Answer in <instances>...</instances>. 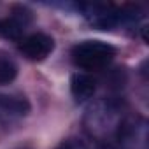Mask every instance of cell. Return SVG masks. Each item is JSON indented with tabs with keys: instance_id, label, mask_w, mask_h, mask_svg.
<instances>
[{
	"instance_id": "1",
	"label": "cell",
	"mask_w": 149,
	"mask_h": 149,
	"mask_svg": "<svg viewBox=\"0 0 149 149\" xmlns=\"http://www.w3.org/2000/svg\"><path fill=\"white\" fill-rule=\"evenodd\" d=\"M121 105L112 98H100L93 102L84 114V128L97 140H107L116 137L123 123Z\"/></svg>"
},
{
	"instance_id": "2",
	"label": "cell",
	"mask_w": 149,
	"mask_h": 149,
	"mask_svg": "<svg viewBox=\"0 0 149 149\" xmlns=\"http://www.w3.org/2000/svg\"><path fill=\"white\" fill-rule=\"evenodd\" d=\"M116 56V49L102 40H83L72 47V61L76 67L97 72L105 68Z\"/></svg>"
},
{
	"instance_id": "3",
	"label": "cell",
	"mask_w": 149,
	"mask_h": 149,
	"mask_svg": "<svg viewBox=\"0 0 149 149\" xmlns=\"http://www.w3.org/2000/svg\"><path fill=\"white\" fill-rule=\"evenodd\" d=\"M77 9L83 16L97 28L109 30L125 19H135L137 7L133 6H114V4H79Z\"/></svg>"
},
{
	"instance_id": "4",
	"label": "cell",
	"mask_w": 149,
	"mask_h": 149,
	"mask_svg": "<svg viewBox=\"0 0 149 149\" xmlns=\"http://www.w3.org/2000/svg\"><path fill=\"white\" fill-rule=\"evenodd\" d=\"M116 139L119 149H147V121L142 116L125 118Z\"/></svg>"
},
{
	"instance_id": "5",
	"label": "cell",
	"mask_w": 149,
	"mask_h": 149,
	"mask_svg": "<svg viewBox=\"0 0 149 149\" xmlns=\"http://www.w3.org/2000/svg\"><path fill=\"white\" fill-rule=\"evenodd\" d=\"M32 23V13L26 7H14L7 18L0 19V37L7 40H21Z\"/></svg>"
},
{
	"instance_id": "6",
	"label": "cell",
	"mask_w": 149,
	"mask_h": 149,
	"mask_svg": "<svg viewBox=\"0 0 149 149\" xmlns=\"http://www.w3.org/2000/svg\"><path fill=\"white\" fill-rule=\"evenodd\" d=\"M53 49H54V40L46 33H39V32L30 33L19 40V51L23 53V56L33 61H40L47 58L53 53Z\"/></svg>"
},
{
	"instance_id": "7",
	"label": "cell",
	"mask_w": 149,
	"mask_h": 149,
	"mask_svg": "<svg viewBox=\"0 0 149 149\" xmlns=\"http://www.w3.org/2000/svg\"><path fill=\"white\" fill-rule=\"evenodd\" d=\"M30 111V104L25 97L16 95H0V121L11 123L23 116H26Z\"/></svg>"
},
{
	"instance_id": "8",
	"label": "cell",
	"mask_w": 149,
	"mask_h": 149,
	"mask_svg": "<svg viewBox=\"0 0 149 149\" xmlns=\"http://www.w3.org/2000/svg\"><path fill=\"white\" fill-rule=\"evenodd\" d=\"M95 90H97V81L90 76V74L77 72V74L72 76L70 91H72V97L77 104H83V102L90 100L95 95Z\"/></svg>"
},
{
	"instance_id": "9",
	"label": "cell",
	"mask_w": 149,
	"mask_h": 149,
	"mask_svg": "<svg viewBox=\"0 0 149 149\" xmlns=\"http://www.w3.org/2000/svg\"><path fill=\"white\" fill-rule=\"evenodd\" d=\"M18 76L16 63L4 53H0V84H9Z\"/></svg>"
},
{
	"instance_id": "10",
	"label": "cell",
	"mask_w": 149,
	"mask_h": 149,
	"mask_svg": "<svg viewBox=\"0 0 149 149\" xmlns=\"http://www.w3.org/2000/svg\"><path fill=\"white\" fill-rule=\"evenodd\" d=\"M58 149H91L86 142H83V140H77V139H68V140H65Z\"/></svg>"
},
{
	"instance_id": "11",
	"label": "cell",
	"mask_w": 149,
	"mask_h": 149,
	"mask_svg": "<svg viewBox=\"0 0 149 149\" xmlns=\"http://www.w3.org/2000/svg\"><path fill=\"white\" fill-rule=\"evenodd\" d=\"M95 149H114V147H111V146H98V147H95Z\"/></svg>"
}]
</instances>
